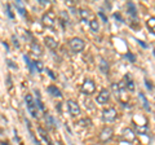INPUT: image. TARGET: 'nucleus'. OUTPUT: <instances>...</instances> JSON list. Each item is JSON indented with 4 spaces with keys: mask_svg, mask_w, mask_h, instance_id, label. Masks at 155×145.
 Listing matches in <instances>:
<instances>
[{
    "mask_svg": "<svg viewBox=\"0 0 155 145\" xmlns=\"http://www.w3.org/2000/svg\"><path fill=\"white\" fill-rule=\"evenodd\" d=\"M69 46L74 53H80V52L84 51L85 42L83 39H80V38H71L70 42H69Z\"/></svg>",
    "mask_w": 155,
    "mask_h": 145,
    "instance_id": "obj_1",
    "label": "nucleus"
},
{
    "mask_svg": "<svg viewBox=\"0 0 155 145\" xmlns=\"http://www.w3.org/2000/svg\"><path fill=\"white\" fill-rule=\"evenodd\" d=\"M118 118V112L114 108H107L102 112V119L106 123H113Z\"/></svg>",
    "mask_w": 155,
    "mask_h": 145,
    "instance_id": "obj_2",
    "label": "nucleus"
},
{
    "mask_svg": "<svg viewBox=\"0 0 155 145\" xmlns=\"http://www.w3.org/2000/svg\"><path fill=\"white\" fill-rule=\"evenodd\" d=\"M26 105H27V109H28V112L31 113V115L34 118H36L38 115H39V112H38V106H36V103L32 99V96L31 95H26Z\"/></svg>",
    "mask_w": 155,
    "mask_h": 145,
    "instance_id": "obj_3",
    "label": "nucleus"
},
{
    "mask_svg": "<svg viewBox=\"0 0 155 145\" xmlns=\"http://www.w3.org/2000/svg\"><path fill=\"white\" fill-rule=\"evenodd\" d=\"M81 92H83L84 95H93L96 92V84H94V82L93 80H85L84 82V84L81 86Z\"/></svg>",
    "mask_w": 155,
    "mask_h": 145,
    "instance_id": "obj_4",
    "label": "nucleus"
},
{
    "mask_svg": "<svg viewBox=\"0 0 155 145\" xmlns=\"http://www.w3.org/2000/svg\"><path fill=\"white\" fill-rule=\"evenodd\" d=\"M109 100H110V92L106 88L101 89V92L96 96V103L100 105H105L106 103H109Z\"/></svg>",
    "mask_w": 155,
    "mask_h": 145,
    "instance_id": "obj_5",
    "label": "nucleus"
},
{
    "mask_svg": "<svg viewBox=\"0 0 155 145\" xmlns=\"http://www.w3.org/2000/svg\"><path fill=\"white\" fill-rule=\"evenodd\" d=\"M67 108L70 110V114L72 117H78V115H80V106L79 104L76 103L74 100H67Z\"/></svg>",
    "mask_w": 155,
    "mask_h": 145,
    "instance_id": "obj_6",
    "label": "nucleus"
},
{
    "mask_svg": "<svg viewBox=\"0 0 155 145\" xmlns=\"http://www.w3.org/2000/svg\"><path fill=\"white\" fill-rule=\"evenodd\" d=\"M113 135H114L113 128H111V127H105L102 131H101V133H100V141L101 143H107L109 140H111Z\"/></svg>",
    "mask_w": 155,
    "mask_h": 145,
    "instance_id": "obj_7",
    "label": "nucleus"
},
{
    "mask_svg": "<svg viewBox=\"0 0 155 145\" xmlns=\"http://www.w3.org/2000/svg\"><path fill=\"white\" fill-rule=\"evenodd\" d=\"M43 23H44L45 26H48V27H53V26H54V23H56L54 13H52V12L45 13L44 16H43Z\"/></svg>",
    "mask_w": 155,
    "mask_h": 145,
    "instance_id": "obj_8",
    "label": "nucleus"
},
{
    "mask_svg": "<svg viewBox=\"0 0 155 145\" xmlns=\"http://www.w3.org/2000/svg\"><path fill=\"white\" fill-rule=\"evenodd\" d=\"M138 100L141 101V105H142V108L146 110V112H151V108H150V104H149V101L146 99V96H145L142 92H140L138 93Z\"/></svg>",
    "mask_w": 155,
    "mask_h": 145,
    "instance_id": "obj_9",
    "label": "nucleus"
},
{
    "mask_svg": "<svg viewBox=\"0 0 155 145\" xmlns=\"http://www.w3.org/2000/svg\"><path fill=\"white\" fill-rule=\"evenodd\" d=\"M123 136H124V139L127 140V141H134V140H136L134 132H133L129 127H127V128L123 130Z\"/></svg>",
    "mask_w": 155,
    "mask_h": 145,
    "instance_id": "obj_10",
    "label": "nucleus"
},
{
    "mask_svg": "<svg viewBox=\"0 0 155 145\" xmlns=\"http://www.w3.org/2000/svg\"><path fill=\"white\" fill-rule=\"evenodd\" d=\"M44 43L47 44L48 48H51L52 51H54L56 48L58 47L57 40H56V39H53V38H51V36H45V38H44Z\"/></svg>",
    "mask_w": 155,
    "mask_h": 145,
    "instance_id": "obj_11",
    "label": "nucleus"
},
{
    "mask_svg": "<svg viewBox=\"0 0 155 145\" xmlns=\"http://www.w3.org/2000/svg\"><path fill=\"white\" fill-rule=\"evenodd\" d=\"M48 92H49V95H52L53 97H58V99L62 97L61 91L58 89L56 86H49V87H48Z\"/></svg>",
    "mask_w": 155,
    "mask_h": 145,
    "instance_id": "obj_12",
    "label": "nucleus"
},
{
    "mask_svg": "<svg viewBox=\"0 0 155 145\" xmlns=\"http://www.w3.org/2000/svg\"><path fill=\"white\" fill-rule=\"evenodd\" d=\"M124 82L127 83V84H125V87H127L129 91H134V82H133V78H132V76H130L129 74H125Z\"/></svg>",
    "mask_w": 155,
    "mask_h": 145,
    "instance_id": "obj_13",
    "label": "nucleus"
},
{
    "mask_svg": "<svg viewBox=\"0 0 155 145\" xmlns=\"http://www.w3.org/2000/svg\"><path fill=\"white\" fill-rule=\"evenodd\" d=\"M127 8H128V14L129 16H132L133 18H137V8H136L134 4L129 2L127 4Z\"/></svg>",
    "mask_w": 155,
    "mask_h": 145,
    "instance_id": "obj_14",
    "label": "nucleus"
},
{
    "mask_svg": "<svg viewBox=\"0 0 155 145\" xmlns=\"http://www.w3.org/2000/svg\"><path fill=\"white\" fill-rule=\"evenodd\" d=\"M100 62H101V64L98 65V66H100V70L102 71L104 74H109V69H110V67H109L107 61H106L105 59H101V60H100Z\"/></svg>",
    "mask_w": 155,
    "mask_h": 145,
    "instance_id": "obj_15",
    "label": "nucleus"
},
{
    "mask_svg": "<svg viewBox=\"0 0 155 145\" xmlns=\"http://www.w3.org/2000/svg\"><path fill=\"white\" fill-rule=\"evenodd\" d=\"M134 131L138 135H147L149 133V127L147 126H134Z\"/></svg>",
    "mask_w": 155,
    "mask_h": 145,
    "instance_id": "obj_16",
    "label": "nucleus"
},
{
    "mask_svg": "<svg viewBox=\"0 0 155 145\" xmlns=\"http://www.w3.org/2000/svg\"><path fill=\"white\" fill-rule=\"evenodd\" d=\"M89 27H91V30L93 31V32H98V30H100L98 21H97V20H92V21L89 22Z\"/></svg>",
    "mask_w": 155,
    "mask_h": 145,
    "instance_id": "obj_17",
    "label": "nucleus"
},
{
    "mask_svg": "<svg viewBox=\"0 0 155 145\" xmlns=\"http://www.w3.org/2000/svg\"><path fill=\"white\" fill-rule=\"evenodd\" d=\"M16 9L19 12V14H25V12H26V8H25V5H23V3L22 2H16Z\"/></svg>",
    "mask_w": 155,
    "mask_h": 145,
    "instance_id": "obj_18",
    "label": "nucleus"
},
{
    "mask_svg": "<svg viewBox=\"0 0 155 145\" xmlns=\"http://www.w3.org/2000/svg\"><path fill=\"white\" fill-rule=\"evenodd\" d=\"M147 27L150 29V31H151L154 35H155V17H151L147 21Z\"/></svg>",
    "mask_w": 155,
    "mask_h": 145,
    "instance_id": "obj_19",
    "label": "nucleus"
},
{
    "mask_svg": "<svg viewBox=\"0 0 155 145\" xmlns=\"http://www.w3.org/2000/svg\"><path fill=\"white\" fill-rule=\"evenodd\" d=\"M38 131H39V133L41 135V137L44 139V140H45V141H47L48 144H51V140H49V137H48V135L45 133V131H44V130H43L41 127H39V128H38Z\"/></svg>",
    "mask_w": 155,
    "mask_h": 145,
    "instance_id": "obj_20",
    "label": "nucleus"
},
{
    "mask_svg": "<svg viewBox=\"0 0 155 145\" xmlns=\"http://www.w3.org/2000/svg\"><path fill=\"white\" fill-rule=\"evenodd\" d=\"M79 13H80V17L83 18L84 21L88 20V17H89V12H88V11H85V9H80Z\"/></svg>",
    "mask_w": 155,
    "mask_h": 145,
    "instance_id": "obj_21",
    "label": "nucleus"
},
{
    "mask_svg": "<svg viewBox=\"0 0 155 145\" xmlns=\"http://www.w3.org/2000/svg\"><path fill=\"white\" fill-rule=\"evenodd\" d=\"M34 65H35L36 70H38L39 72H41L43 70H44V66H43V62H40V61H35V62H34Z\"/></svg>",
    "mask_w": 155,
    "mask_h": 145,
    "instance_id": "obj_22",
    "label": "nucleus"
},
{
    "mask_svg": "<svg viewBox=\"0 0 155 145\" xmlns=\"http://www.w3.org/2000/svg\"><path fill=\"white\" fill-rule=\"evenodd\" d=\"M125 57H127V59H128L130 62H136V56L132 55V53H127V55H125Z\"/></svg>",
    "mask_w": 155,
    "mask_h": 145,
    "instance_id": "obj_23",
    "label": "nucleus"
},
{
    "mask_svg": "<svg viewBox=\"0 0 155 145\" xmlns=\"http://www.w3.org/2000/svg\"><path fill=\"white\" fill-rule=\"evenodd\" d=\"M98 16L101 17V20H102V22H105V23L107 22V17H106L105 14H104V12H98Z\"/></svg>",
    "mask_w": 155,
    "mask_h": 145,
    "instance_id": "obj_24",
    "label": "nucleus"
},
{
    "mask_svg": "<svg viewBox=\"0 0 155 145\" xmlns=\"http://www.w3.org/2000/svg\"><path fill=\"white\" fill-rule=\"evenodd\" d=\"M32 49H34V51H38V55H41V49L39 48V46H38V44H35V43L32 44Z\"/></svg>",
    "mask_w": 155,
    "mask_h": 145,
    "instance_id": "obj_25",
    "label": "nucleus"
},
{
    "mask_svg": "<svg viewBox=\"0 0 155 145\" xmlns=\"http://www.w3.org/2000/svg\"><path fill=\"white\" fill-rule=\"evenodd\" d=\"M23 59H25V61L27 62V65H28V67H30V69L32 70V64H31V61H30V59H28L27 56H23Z\"/></svg>",
    "mask_w": 155,
    "mask_h": 145,
    "instance_id": "obj_26",
    "label": "nucleus"
},
{
    "mask_svg": "<svg viewBox=\"0 0 155 145\" xmlns=\"http://www.w3.org/2000/svg\"><path fill=\"white\" fill-rule=\"evenodd\" d=\"M145 82H146V87H147V88H149V89H151V88H153L151 83H149V82H147V79H145Z\"/></svg>",
    "mask_w": 155,
    "mask_h": 145,
    "instance_id": "obj_27",
    "label": "nucleus"
},
{
    "mask_svg": "<svg viewBox=\"0 0 155 145\" xmlns=\"http://www.w3.org/2000/svg\"><path fill=\"white\" fill-rule=\"evenodd\" d=\"M47 71H48V74H49V76H51V78H52V79H56V76H54V75H53V72H52L51 70H47Z\"/></svg>",
    "mask_w": 155,
    "mask_h": 145,
    "instance_id": "obj_28",
    "label": "nucleus"
},
{
    "mask_svg": "<svg viewBox=\"0 0 155 145\" xmlns=\"http://www.w3.org/2000/svg\"><path fill=\"white\" fill-rule=\"evenodd\" d=\"M153 55H154V57H155V48H154V51H153Z\"/></svg>",
    "mask_w": 155,
    "mask_h": 145,
    "instance_id": "obj_29",
    "label": "nucleus"
}]
</instances>
